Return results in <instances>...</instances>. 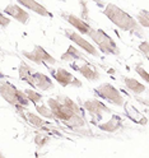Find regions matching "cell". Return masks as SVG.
<instances>
[{
  "label": "cell",
  "mask_w": 149,
  "mask_h": 158,
  "mask_svg": "<svg viewBox=\"0 0 149 158\" xmlns=\"http://www.w3.org/2000/svg\"><path fill=\"white\" fill-rule=\"evenodd\" d=\"M124 83H125L127 89H130L135 94H140L147 89V87L144 84H142L140 82L136 81V79H134V78H127V77L124 78Z\"/></svg>",
  "instance_id": "cell-17"
},
{
  "label": "cell",
  "mask_w": 149,
  "mask_h": 158,
  "mask_svg": "<svg viewBox=\"0 0 149 158\" xmlns=\"http://www.w3.org/2000/svg\"><path fill=\"white\" fill-rule=\"evenodd\" d=\"M139 50H140V51L144 54V56L148 59V57H149V46H148V41H144V42H142L140 45H139Z\"/></svg>",
  "instance_id": "cell-26"
},
{
  "label": "cell",
  "mask_w": 149,
  "mask_h": 158,
  "mask_svg": "<svg viewBox=\"0 0 149 158\" xmlns=\"http://www.w3.org/2000/svg\"><path fill=\"white\" fill-rule=\"evenodd\" d=\"M136 18H138L139 26H143L144 28H147L149 26V15H148V10H147V9H143V10L139 12L138 15H136Z\"/></svg>",
  "instance_id": "cell-23"
},
{
  "label": "cell",
  "mask_w": 149,
  "mask_h": 158,
  "mask_svg": "<svg viewBox=\"0 0 149 158\" xmlns=\"http://www.w3.org/2000/svg\"><path fill=\"white\" fill-rule=\"evenodd\" d=\"M24 93H26L27 98H28V100L31 101L33 105H37V103H39V102H42V100H43V96H42V94H39L37 91H33V89H26Z\"/></svg>",
  "instance_id": "cell-21"
},
{
  "label": "cell",
  "mask_w": 149,
  "mask_h": 158,
  "mask_svg": "<svg viewBox=\"0 0 149 158\" xmlns=\"http://www.w3.org/2000/svg\"><path fill=\"white\" fill-rule=\"evenodd\" d=\"M63 18L70 26H73L74 28H77L78 31H79V33H82V35H88L89 31L92 29V27L89 26L88 23H85L83 19H81L79 17H77V15H74L72 13H65L64 12L63 13Z\"/></svg>",
  "instance_id": "cell-12"
},
{
  "label": "cell",
  "mask_w": 149,
  "mask_h": 158,
  "mask_svg": "<svg viewBox=\"0 0 149 158\" xmlns=\"http://www.w3.org/2000/svg\"><path fill=\"white\" fill-rule=\"evenodd\" d=\"M103 14L110 19L116 27L122 29V31L142 35V28H140V26H139V23L130 14L124 12L122 9L118 8L117 5H115L112 3L107 4L106 8L103 9Z\"/></svg>",
  "instance_id": "cell-1"
},
{
  "label": "cell",
  "mask_w": 149,
  "mask_h": 158,
  "mask_svg": "<svg viewBox=\"0 0 149 158\" xmlns=\"http://www.w3.org/2000/svg\"><path fill=\"white\" fill-rule=\"evenodd\" d=\"M17 2L21 4V5H23L24 8H27L28 10H32V12H35V13L38 14V15H42V17H52V14L50 13L43 5H41L39 3H37L36 0H17Z\"/></svg>",
  "instance_id": "cell-14"
},
{
  "label": "cell",
  "mask_w": 149,
  "mask_h": 158,
  "mask_svg": "<svg viewBox=\"0 0 149 158\" xmlns=\"http://www.w3.org/2000/svg\"><path fill=\"white\" fill-rule=\"evenodd\" d=\"M9 23H10V19L0 13V26H2V27H5V26H8Z\"/></svg>",
  "instance_id": "cell-27"
},
{
  "label": "cell",
  "mask_w": 149,
  "mask_h": 158,
  "mask_svg": "<svg viewBox=\"0 0 149 158\" xmlns=\"http://www.w3.org/2000/svg\"><path fill=\"white\" fill-rule=\"evenodd\" d=\"M0 96L9 105L15 107L19 114L23 112L29 105V100L27 98L26 93L6 81H0Z\"/></svg>",
  "instance_id": "cell-3"
},
{
  "label": "cell",
  "mask_w": 149,
  "mask_h": 158,
  "mask_svg": "<svg viewBox=\"0 0 149 158\" xmlns=\"http://www.w3.org/2000/svg\"><path fill=\"white\" fill-rule=\"evenodd\" d=\"M59 2H65V0H59Z\"/></svg>",
  "instance_id": "cell-29"
},
{
  "label": "cell",
  "mask_w": 149,
  "mask_h": 158,
  "mask_svg": "<svg viewBox=\"0 0 149 158\" xmlns=\"http://www.w3.org/2000/svg\"><path fill=\"white\" fill-rule=\"evenodd\" d=\"M47 103H48V107L51 108V111H52L56 120H60V121L65 123V125L70 126V127L84 126V124H85L84 115L75 114L68 106H65L63 102L59 101L56 97L55 98H48Z\"/></svg>",
  "instance_id": "cell-2"
},
{
  "label": "cell",
  "mask_w": 149,
  "mask_h": 158,
  "mask_svg": "<svg viewBox=\"0 0 149 158\" xmlns=\"http://www.w3.org/2000/svg\"><path fill=\"white\" fill-rule=\"evenodd\" d=\"M32 72H35L32 66H29V65L26 64L24 61L21 63V66H19V69H18V74H19V78H21L22 81H23L26 77H28Z\"/></svg>",
  "instance_id": "cell-22"
},
{
  "label": "cell",
  "mask_w": 149,
  "mask_h": 158,
  "mask_svg": "<svg viewBox=\"0 0 149 158\" xmlns=\"http://www.w3.org/2000/svg\"><path fill=\"white\" fill-rule=\"evenodd\" d=\"M23 82L29 84L33 88H37L39 91H51L54 89V82L48 75L39 73V72H32L28 77L23 79Z\"/></svg>",
  "instance_id": "cell-7"
},
{
  "label": "cell",
  "mask_w": 149,
  "mask_h": 158,
  "mask_svg": "<svg viewBox=\"0 0 149 158\" xmlns=\"http://www.w3.org/2000/svg\"><path fill=\"white\" fill-rule=\"evenodd\" d=\"M48 142V136H46V135H37L36 138H35V143H36V145L37 147H43L46 143Z\"/></svg>",
  "instance_id": "cell-24"
},
{
  "label": "cell",
  "mask_w": 149,
  "mask_h": 158,
  "mask_svg": "<svg viewBox=\"0 0 149 158\" xmlns=\"http://www.w3.org/2000/svg\"><path fill=\"white\" fill-rule=\"evenodd\" d=\"M72 69L77 70L79 74H82L89 82H96L101 78V74H99L98 69L96 66H93L92 64L87 63V61H84L83 65H78L75 63H72Z\"/></svg>",
  "instance_id": "cell-11"
},
{
  "label": "cell",
  "mask_w": 149,
  "mask_h": 158,
  "mask_svg": "<svg viewBox=\"0 0 149 158\" xmlns=\"http://www.w3.org/2000/svg\"><path fill=\"white\" fill-rule=\"evenodd\" d=\"M83 108L89 112L93 120H102L103 114H111V110L108 108L105 103H102L97 98H92V100H87L83 102Z\"/></svg>",
  "instance_id": "cell-9"
},
{
  "label": "cell",
  "mask_w": 149,
  "mask_h": 158,
  "mask_svg": "<svg viewBox=\"0 0 149 158\" xmlns=\"http://www.w3.org/2000/svg\"><path fill=\"white\" fill-rule=\"evenodd\" d=\"M22 55L26 56L28 60L33 61L35 64L45 65L46 68H50L51 65L56 64V59L52 55H50L45 48L39 45H35L32 51H22Z\"/></svg>",
  "instance_id": "cell-6"
},
{
  "label": "cell",
  "mask_w": 149,
  "mask_h": 158,
  "mask_svg": "<svg viewBox=\"0 0 149 158\" xmlns=\"http://www.w3.org/2000/svg\"><path fill=\"white\" fill-rule=\"evenodd\" d=\"M64 33H65V36H66L69 40H72V41H73L77 46H79L81 48H83V50H84L85 52H88L89 55H92V56H98V55H99L97 48H96L91 42H88L85 38H83L78 32L73 31V29L65 28V29H64Z\"/></svg>",
  "instance_id": "cell-10"
},
{
  "label": "cell",
  "mask_w": 149,
  "mask_h": 158,
  "mask_svg": "<svg viewBox=\"0 0 149 158\" xmlns=\"http://www.w3.org/2000/svg\"><path fill=\"white\" fill-rule=\"evenodd\" d=\"M50 69V73H51V77H54L55 81L63 85V87H82V82L79 81L78 78H75L72 73H69L68 70L63 68H57V69Z\"/></svg>",
  "instance_id": "cell-8"
},
{
  "label": "cell",
  "mask_w": 149,
  "mask_h": 158,
  "mask_svg": "<svg viewBox=\"0 0 149 158\" xmlns=\"http://www.w3.org/2000/svg\"><path fill=\"white\" fill-rule=\"evenodd\" d=\"M36 106V111L38 112L39 116H42V117H46V118H55L52 111H51V108H50L48 106H45V105H35Z\"/></svg>",
  "instance_id": "cell-20"
},
{
  "label": "cell",
  "mask_w": 149,
  "mask_h": 158,
  "mask_svg": "<svg viewBox=\"0 0 149 158\" xmlns=\"http://www.w3.org/2000/svg\"><path fill=\"white\" fill-rule=\"evenodd\" d=\"M0 158H4V156H3V153L0 152Z\"/></svg>",
  "instance_id": "cell-28"
},
{
  "label": "cell",
  "mask_w": 149,
  "mask_h": 158,
  "mask_svg": "<svg viewBox=\"0 0 149 158\" xmlns=\"http://www.w3.org/2000/svg\"><path fill=\"white\" fill-rule=\"evenodd\" d=\"M26 118L36 127H42V126L46 125V121L43 120L42 117H39L38 115H36V114H33L31 111H26Z\"/></svg>",
  "instance_id": "cell-19"
},
{
  "label": "cell",
  "mask_w": 149,
  "mask_h": 158,
  "mask_svg": "<svg viewBox=\"0 0 149 158\" xmlns=\"http://www.w3.org/2000/svg\"><path fill=\"white\" fill-rule=\"evenodd\" d=\"M98 127L103 131H108V133H114L116 130H118L121 127V118L118 116H112L110 120L103 123V124H98Z\"/></svg>",
  "instance_id": "cell-16"
},
{
  "label": "cell",
  "mask_w": 149,
  "mask_h": 158,
  "mask_svg": "<svg viewBox=\"0 0 149 158\" xmlns=\"http://www.w3.org/2000/svg\"><path fill=\"white\" fill-rule=\"evenodd\" d=\"M61 60L63 61H69L72 63L74 60H79V61H85L84 55L78 50L75 46H69L68 50L61 55Z\"/></svg>",
  "instance_id": "cell-15"
},
{
  "label": "cell",
  "mask_w": 149,
  "mask_h": 158,
  "mask_svg": "<svg viewBox=\"0 0 149 158\" xmlns=\"http://www.w3.org/2000/svg\"><path fill=\"white\" fill-rule=\"evenodd\" d=\"M94 93L97 97L102 98V100L110 102L114 106L121 107L124 105V97L120 93V91L115 88L112 84L110 83H103L101 85H98L94 88Z\"/></svg>",
  "instance_id": "cell-5"
},
{
  "label": "cell",
  "mask_w": 149,
  "mask_h": 158,
  "mask_svg": "<svg viewBox=\"0 0 149 158\" xmlns=\"http://www.w3.org/2000/svg\"><path fill=\"white\" fill-rule=\"evenodd\" d=\"M56 98L60 102H63L65 106H68L70 110H73L75 114H79V115H83V111H82V108L79 107V105L77 103V102H74L73 100H70L69 97H66V96H56Z\"/></svg>",
  "instance_id": "cell-18"
},
{
  "label": "cell",
  "mask_w": 149,
  "mask_h": 158,
  "mask_svg": "<svg viewBox=\"0 0 149 158\" xmlns=\"http://www.w3.org/2000/svg\"><path fill=\"white\" fill-rule=\"evenodd\" d=\"M4 13L6 15H10L13 19H15V21H18L22 24H26L29 21V14L17 4H9L4 9Z\"/></svg>",
  "instance_id": "cell-13"
},
{
  "label": "cell",
  "mask_w": 149,
  "mask_h": 158,
  "mask_svg": "<svg viewBox=\"0 0 149 158\" xmlns=\"http://www.w3.org/2000/svg\"><path fill=\"white\" fill-rule=\"evenodd\" d=\"M88 36L94 41V44L98 46L101 52H103L106 55H115V56L120 55V48H118V46L103 29L92 28L91 31H89Z\"/></svg>",
  "instance_id": "cell-4"
},
{
  "label": "cell",
  "mask_w": 149,
  "mask_h": 158,
  "mask_svg": "<svg viewBox=\"0 0 149 158\" xmlns=\"http://www.w3.org/2000/svg\"><path fill=\"white\" fill-rule=\"evenodd\" d=\"M135 72H136L139 75H140L147 83L149 82V75H148V73H147V72L144 70V69H143V66H142V65H139V64H138V65L135 66Z\"/></svg>",
  "instance_id": "cell-25"
}]
</instances>
